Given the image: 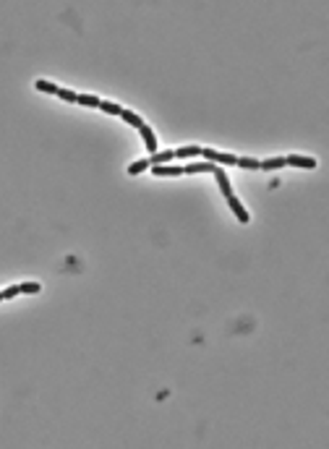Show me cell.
I'll return each mask as SVG.
<instances>
[{"mask_svg": "<svg viewBox=\"0 0 329 449\" xmlns=\"http://www.w3.org/2000/svg\"><path fill=\"white\" fill-rule=\"evenodd\" d=\"M199 157L209 159V162H225V165H238L241 162V157L228 154V151H214V149H207V147H199Z\"/></svg>", "mask_w": 329, "mask_h": 449, "instance_id": "cell-1", "label": "cell"}, {"mask_svg": "<svg viewBox=\"0 0 329 449\" xmlns=\"http://www.w3.org/2000/svg\"><path fill=\"white\" fill-rule=\"evenodd\" d=\"M285 159H287V165H293V167H306V170H314V167H316V159H314V157H301V154H287Z\"/></svg>", "mask_w": 329, "mask_h": 449, "instance_id": "cell-2", "label": "cell"}, {"mask_svg": "<svg viewBox=\"0 0 329 449\" xmlns=\"http://www.w3.org/2000/svg\"><path fill=\"white\" fill-rule=\"evenodd\" d=\"M214 178L220 180V191H222V196H225V199L235 196L233 188H230V180H228V175H225V170H222V167H214Z\"/></svg>", "mask_w": 329, "mask_h": 449, "instance_id": "cell-3", "label": "cell"}, {"mask_svg": "<svg viewBox=\"0 0 329 449\" xmlns=\"http://www.w3.org/2000/svg\"><path fill=\"white\" fill-rule=\"evenodd\" d=\"M214 167L217 165H212V162H196V165L183 167V175H193V172H214Z\"/></svg>", "mask_w": 329, "mask_h": 449, "instance_id": "cell-4", "label": "cell"}, {"mask_svg": "<svg viewBox=\"0 0 329 449\" xmlns=\"http://www.w3.org/2000/svg\"><path fill=\"white\" fill-rule=\"evenodd\" d=\"M228 204H230V209L235 212V217H238V220H241L243 224H246V222H248V220H251V217H248V212H246V209H243V204H241L238 199H235V196H230V199H228Z\"/></svg>", "mask_w": 329, "mask_h": 449, "instance_id": "cell-5", "label": "cell"}, {"mask_svg": "<svg viewBox=\"0 0 329 449\" xmlns=\"http://www.w3.org/2000/svg\"><path fill=\"white\" fill-rule=\"evenodd\" d=\"M97 110L110 112V115H120V118H123V112H126V107L115 105V102H105V99H99V107H97Z\"/></svg>", "mask_w": 329, "mask_h": 449, "instance_id": "cell-6", "label": "cell"}, {"mask_svg": "<svg viewBox=\"0 0 329 449\" xmlns=\"http://www.w3.org/2000/svg\"><path fill=\"white\" fill-rule=\"evenodd\" d=\"M287 165L285 157H272V159H261V170H280Z\"/></svg>", "mask_w": 329, "mask_h": 449, "instance_id": "cell-7", "label": "cell"}, {"mask_svg": "<svg viewBox=\"0 0 329 449\" xmlns=\"http://www.w3.org/2000/svg\"><path fill=\"white\" fill-rule=\"evenodd\" d=\"M76 102L84 105V107H99V99L91 97V94H76Z\"/></svg>", "mask_w": 329, "mask_h": 449, "instance_id": "cell-8", "label": "cell"}, {"mask_svg": "<svg viewBox=\"0 0 329 449\" xmlns=\"http://www.w3.org/2000/svg\"><path fill=\"white\" fill-rule=\"evenodd\" d=\"M39 290H42V285H39V282H24V285H21V293H32V295H34V293H39Z\"/></svg>", "mask_w": 329, "mask_h": 449, "instance_id": "cell-9", "label": "cell"}, {"mask_svg": "<svg viewBox=\"0 0 329 449\" xmlns=\"http://www.w3.org/2000/svg\"><path fill=\"white\" fill-rule=\"evenodd\" d=\"M21 293V285H13V288H8V290H3V300H8V298H13V295H18Z\"/></svg>", "mask_w": 329, "mask_h": 449, "instance_id": "cell-10", "label": "cell"}, {"mask_svg": "<svg viewBox=\"0 0 329 449\" xmlns=\"http://www.w3.org/2000/svg\"><path fill=\"white\" fill-rule=\"evenodd\" d=\"M0 300H3V293H0Z\"/></svg>", "mask_w": 329, "mask_h": 449, "instance_id": "cell-11", "label": "cell"}]
</instances>
